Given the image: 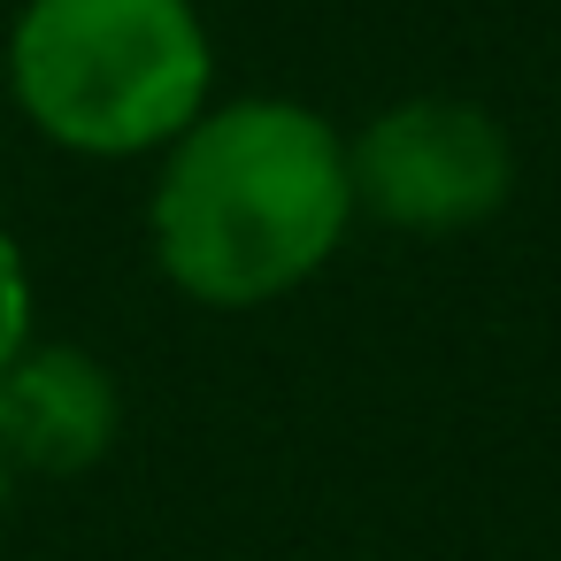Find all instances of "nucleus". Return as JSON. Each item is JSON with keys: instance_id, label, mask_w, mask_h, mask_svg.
<instances>
[{"instance_id": "nucleus-6", "label": "nucleus", "mask_w": 561, "mask_h": 561, "mask_svg": "<svg viewBox=\"0 0 561 561\" xmlns=\"http://www.w3.org/2000/svg\"><path fill=\"white\" fill-rule=\"evenodd\" d=\"M9 500H16V461L0 454V523H9Z\"/></svg>"}, {"instance_id": "nucleus-1", "label": "nucleus", "mask_w": 561, "mask_h": 561, "mask_svg": "<svg viewBox=\"0 0 561 561\" xmlns=\"http://www.w3.org/2000/svg\"><path fill=\"white\" fill-rule=\"evenodd\" d=\"M354 231L346 131L285 93L208 101L154 170L147 239L201 308H270L300 293Z\"/></svg>"}, {"instance_id": "nucleus-5", "label": "nucleus", "mask_w": 561, "mask_h": 561, "mask_svg": "<svg viewBox=\"0 0 561 561\" xmlns=\"http://www.w3.org/2000/svg\"><path fill=\"white\" fill-rule=\"evenodd\" d=\"M32 346V262L16 247V231L0 224V369Z\"/></svg>"}, {"instance_id": "nucleus-2", "label": "nucleus", "mask_w": 561, "mask_h": 561, "mask_svg": "<svg viewBox=\"0 0 561 561\" xmlns=\"http://www.w3.org/2000/svg\"><path fill=\"white\" fill-rule=\"evenodd\" d=\"M9 93L47 147L131 162L216 101V47L193 0H24Z\"/></svg>"}, {"instance_id": "nucleus-3", "label": "nucleus", "mask_w": 561, "mask_h": 561, "mask_svg": "<svg viewBox=\"0 0 561 561\" xmlns=\"http://www.w3.org/2000/svg\"><path fill=\"white\" fill-rule=\"evenodd\" d=\"M354 170V216H377L408 239H454L507 208L515 193V147L492 108L415 93L369 116L346 139Z\"/></svg>"}, {"instance_id": "nucleus-4", "label": "nucleus", "mask_w": 561, "mask_h": 561, "mask_svg": "<svg viewBox=\"0 0 561 561\" xmlns=\"http://www.w3.org/2000/svg\"><path fill=\"white\" fill-rule=\"evenodd\" d=\"M124 431V392L101 354L85 346H24L0 369V454L16 461V477H78L108 461Z\"/></svg>"}]
</instances>
